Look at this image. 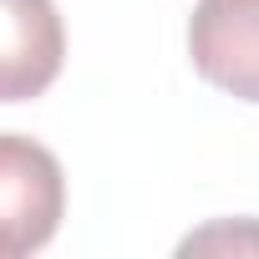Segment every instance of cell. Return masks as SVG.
I'll list each match as a JSON object with an SVG mask.
<instances>
[{"label": "cell", "mask_w": 259, "mask_h": 259, "mask_svg": "<svg viewBox=\"0 0 259 259\" xmlns=\"http://www.w3.org/2000/svg\"><path fill=\"white\" fill-rule=\"evenodd\" d=\"M66 213V178L51 148L0 133V259H26L51 244Z\"/></svg>", "instance_id": "1"}, {"label": "cell", "mask_w": 259, "mask_h": 259, "mask_svg": "<svg viewBox=\"0 0 259 259\" xmlns=\"http://www.w3.org/2000/svg\"><path fill=\"white\" fill-rule=\"evenodd\" d=\"M188 56L208 87L259 102V0H198L188 16Z\"/></svg>", "instance_id": "2"}, {"label": "cell", "mask_w": 259, "mask_h": 259, "mask_svg": "<svg viewBox=\"0 0 259 259\" xmlns=\"http://www.w3.org/2000/svg\"><path fill=\"white\" fill-rule=\"evenodd\" d=\"M66 61L56 0H0V102L41 97Z\"/></svg>", "instance_id": "3"}]
</instances>
